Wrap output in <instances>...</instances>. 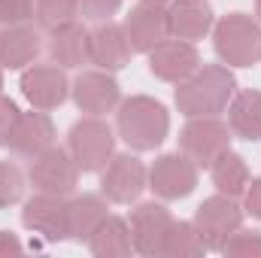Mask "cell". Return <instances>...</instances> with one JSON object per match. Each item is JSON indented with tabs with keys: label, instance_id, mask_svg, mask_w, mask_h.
Returning a JSON list of instances; mask_svg holds the SVG:
<instances>
[{
	"label": "cell",
	"instance_id": "ffe728a7",
	"mask_svg": "<svg viewBox=\"0 0 261 258\" xmlns=\"http://www.w3.org/2000/svg\"><path fill=\"white\" fill-rule=\"evenodd\" d=\"M134 58V49L128 43V34L122 24L110 21H97L91 28V64H97L100 70H125Z\"/></svg>",
	"mask_w": 261,
	"mask_h": 258
},
{
	"label": "cell",
	"instance_id": "6da1fadb",
	"mask_svg": "<svg viewBox=\"0 0 261 258\" xmlns=\"http://www.w3.org/2000/svg\"><path fill=\"white\" fill-rule=\"evenodd\" d=\"M237 94V76L225 64H200L173 91V104L186 119L195 116H222Z\"/></svg>",
	"mask_w": 261,
	"mask_h": 258
},
{
	"label": "cell",
	"instance_id": "9a60e30c",
	"mask_svg": "<svg viewBox=\"0 0 261 258\" xmlns=\"http://www.w3.org/2000/svg\"><path fill=\"white\" fill-rule=\"evenodd\" d=\"M125 34H128V43L134 49V55H149L158 43H164L170 37V28H167V6H155V3H137L130 6L125 21H122Z\"/></svg>",
	"mask_w": 261,
	"mask_h": 258
},
{
	"label": "cell",
	"instance_id": "44dd1931",
	"mask_svg": "<svg viewBox=\"0 0 261 258\" xmlns=\"http://www.w3.org/2000/svg\"><path fill=\"white\" fill-rule=\"evenodd\" d=\"M110 216V200L103 194H70L67 197V222H70V240L88 243L91 234L100 228V222Z\"/></svg>",
	"mask_w": 261,
	"mask_h": 258
},
{
	"label": "cell",
	"instance_id": "5bb4252c",
	"mask_svg": "<svg viewBox=\"0 0 261 258\" xmlns=\"http://www.w3.org/2000/svg\"><path fill=\"white\" fill-rule=\"evenodd\" d=\"M149 73L167 85H179L186 82L197 67H200V52H197L195 43L189 40H176V37H167L164 43H158L149 55Z\"/></svg>",
	"mask_w": 261,
	"mask_h": 258
},
{
	"label": "cell",
	"instance_id": "d4e9b609",
	"mask_svg": "<svg viewBox=\"0 0 261 258\" xmlns=\"http://www.w3.org/2000/svg\"><path fill=\"white\" fill-rule=\"evenodd\" d=\"M206 252V246H203V240H200V234H197L195 222H173L170 225V231H167V237H164V243H161V252L158 255L164 258H197Z\"/></svg>",
	"mask_w": 261,
	"mask_h": 258
},
{
	"label": "cell",
	"instance_id": "484cf974",
	"mask_svg": "<svg viewBox=\"0 0 261 258\" xmlns=\"http://www.w3.org/2000/svg\"><path fill=\"white\" fill-rule=\"evenodd\" d=\"M79 18V3L76 0H34V21L40 31H55L67 21Z\"/></svg>",
	"mask_w": 261,
	"mask_h": 258
},
{
	"label": "cell",
	"instance_id": "d6a6232c",
	"mask_svg": "<svg viewBox=\"0 0 261 258\" xmlns=\"http://www.w3.org/2000/svg\"><path fill=\"white\" fill-rule=\"evenodd\" d=\"M18 252H24V243L12 231H3L0 228V255H18Z\"/></svg>",
	"mask_w": 261,
	"mask_h": 258
},
{
	"label": "cell",
	"instance_id": "d590c367",
	"mask_svg": "<svg viewBox=\"0 0 261 258\" xmlns=\"http://www.w3.org/2000/svg\"><path fill=\"white\" fill-rule=\"evenodd\" d=\"M0 94H3V67H0Z\"/></svg>",
	"mask_w": 261,
	"mask_h": 258
},
{
	"label": "cell",
	"instance_id": "ba28073f",
	"mask_svg": "<svg viewBox=\"0 0 261 258\" xmlns=\"http://www.w3.org/2000/svg\"><path fill=\"white\" fill-rule=\"evenodd\" d=\"M28 183L37 192L70 197L79 189V167L73 161V155L61 146H49L46 152H40L31 167H28Z\"/></svg>",
	"mask_w": 261,
	"mask_h": 258
},
{
	"label": "cell",
	"instance_id": "f1b7e54d",
	"mask_svg": "<svg viewBox=\"0 0 261 258\" xmlns=\"http://www.w3.org/2000/svg\"><path fill=\"white\" fill-rule=\"evenodd\" d=\"M34 21V0H0V28Z\"/></svg>",
	"mask_w": 261,
	"mask_h": 258
},
{
	"label": "cell",
	"instance_id": "2e32d148",
	"mask_svg": "<svg viewBox=\"0 0 261 258\" xmlns=\"http://www.w3.org/2000/svg\"><path fill=\"white\" fill-rule=\"evenodd\" d=\"M55 137H58V131H55L52 116L46 110H34L31 107V113L18 116V122H15L12 134H9L6 146H9L12 155L34 161L40 152H46L49 146H55Z\"/></svg>",
	"mask_w": 261,
	"mask_h": 258
},
{
	"label": "cell",
	"instance_id": "e0dca14e",
	"mask_svg": "<svg viewBox=\"0 0 261 258\" xmlns=\"http://www.w3.org/2000/svg\"><path fill=\"white\" fill-rule=\"evenodd\" d=\"M43 55V34L40 28L28 24H6L0 28V67L3 70H28Z\"/></svg>",
	"mask_w": 261,
	"mask_h": 258
},
{
	"label": "cell",
	"instance_id": "4316f807",
	"mask_svg": "<svg viewBox=\"0 0 261 258\" xmlns=\"http://www.w3.org/2000/svg\"><path fill=\"white\" fill-rule=\"evenodd\" d=\"M24 200V173L12 161H0V210Z\"/></svg>",
	"mask_w": 261,
	"mask_h": 258
},
{
	"label": "cell",
	"instance_id": "603a6c76",
	"mask_svg": "<svg viewBox=\"0 0 261 258\" xmlns=\"http://www.w3.org/2000/svg\"><path fill=\"white\" fill-rule=\"evenodd\" d=\"M85 246L91 249V255H97V258H128V255H134V240H130L128 219H122V216H107Z\"/></svg>",
	"mask_w": 261,
	"mask_h": 258
},
{
	"label": "cell",
	"instance_id": "7a4b0ae2",
	"mask_svg": "<svg viewBox=\"0 0 261 258\" xmlns=\"http://www.w3.org/2000/svg\"><path fill=\"white\" fill-rule=\"evenodd\" d=\"M116 134L134 152H155L170 134V113L149 94H130L116 110Z\"/></svg>",
	"mask_w": 261,
	"mask_h": 258
},
{
	"label": "cell",
	"instance_id": "277c9868",
	"mask_svg": "<svg viewBox=\"0 0 261 258\" xmlns=\"http://www.w3.org/2000/svg\"><path fill=\"white\" fill-rule=\"evenodd\" d=\"M119 134L103 122V116H82L67 131V152L73 155L79 173H100L116 155Z\"/></svg>",
	"mask_w": 261,
	"mask_h": 258
},
{
	"label": "cell",
	"instance_id": "30bf717a",
	"mask_svg": "<svg viewBox=\"0 0 261 258\" xmlns=\"http://www.w3.org/2000/svg\"><path fill=\"white\" fill-rule=\"evenodd\" d=\"M70 94L73 104L79 107V113L85 116H107L116 113L122 104V85L110 70H82L73 82H70Z\"/></svg>",
	"mask_w": 261,
	"mask_h": 258
},
{
	"label": "cell",
	"instance_id": "3957f363",
	"mask_svg": "<svg viewBox=\"0 0 261 258\" xmlns=\"http://www.w3.org/2000/svg\"><path fill=\"white\" fill-rule=\"evenodd\" d=\"M213 49L225 67L249 70L261 61V21L246 12H228L213 24Z\"/></svg>",
	"mask_w": 261,
	"mask_h": 258
},
{
	"label": "cell",
	"instance_id": "8992f818",
	"mask_svg": "<svg viewBox=\"0 0 261 258\" xmlns=\"http://www.w3.org/2000/svg\"><path fill=\"white\" fill-rule=\"evenodd\" d=\"M234 134L219 116H195L179 128V152H186L197 167L210 170L213 161L231 149Z\"/></svg>",
	"mask_w": 261,
	"mask_h": 258
},
{
	"label": "cell",
	"instance_id": "8fae6325",
	"mask_svg": "<svg viewBox=\"0 0 261 258\" xmlns=\"http://www.w3.org/2000/svg\"><path fill=\"white\" fill-rule=\"evenodd\" d=\"M21 225L43 237L46 243L70 240V222H67V197L37 192L21 203Z\"/></svg>",
	"mask_w": 261,
	"mask_h": 258
},
{
	"label": "cell",
	"instance_id": "f546056e",
	"mask_svg": "<svg viewBox=\"0 0 261 258\" xmlns=\"http://www.w3.org/2000/svg\"><path fill=\"white\" fill-rule=\"evenodd\" d=\"M79 3V15L85 21H110L119 9H122V0H76Z\"/></svg>",
	"mask_w": 261,
	"mask_h": 258
},
{
	"label": "cell",
	"instance_id": "4fadbf2b",
	"mask_svg": "<svg viewBox=\"0 0 261 258\" xmlns=\"http://www.w3.org/2000/svg\"><path fill=\"white\" fill-rule=\"evenodd\" d=\"M173 213L161 203V200H137V207L130 210L128 225H130V240H134V252L137 255H158L161 243L173 225Z\"/></svg>",
	"mask_w": 261,
	"mask_h": 258
},
{
	"label": "cell",
	"instance_id": "7402d4cb",
	"mask_svg": "<svg viewBox=\"0 0 261 258\" xmlns=\"http://www.w3.org/2000/svg\"><path fill=\"white\" fill-rule=\"evenodd\" d=\"M228 128L234 137L246 143H261V91L258 88H243L231 97L228 104Z\"/></svg>",
	"mask_w": 261,
	"mask_h": 258
},
{
	"label": "cell",
	"instance_id": "1f68e13d",
	"mask_svg": "<svg viewBox=\"0 0 261 258\" xmlns=\"http://www.w3.org/2000/svg\"><path fill=\"white\" fill-rule=\"evenodd\" d=\"M243 210H246V216L261 219V176H252L249 179L246 194H243Z\"/></svg>",
	"mask_w": 261,
	"mask_h": 258
},
{
	"label": "cell",
	"instance_id": "52a82bcc",
	"mask_svg": "<svg viewBox=\"0 0 261 258\" xmlns=\"http://www.w3.org/2000/svg\"><path fill=\"white\" fill-rule=\"evenodd\" d=\"M146 189H149V167L130 152L113 155L110 164L100 170V194L110 203L130 207L143 197Z\"/></svg>",
	"mask_w": 261,
	"mask_h": 258
},
{
	"label": "cell",
	"instance_id": "d6986e66",
	"mask_svg": "<svg viewBox=\"0 0 261 258\" xmlns=\"http://www.w3.org/2000/svg\"><path fill=\"white\" fill-rule=\"evenodd\" d=\"M216 24V12L210 0H170L167 3V28L170 37L197 43Z\"/></svg>",
	"mask_w": 261,
	"mask_h": 258
},
{
	"label": "cell",
	"instance_id": "ac0fdd59",
	"mask_svg": "<svg viewBox=\"0 0 261 258\" xmlns=\"http://www.w3.org/2000/svg\"><path fill=\"white\" fill-rule=\"evenodd\" d=\"M46 52H49L52 64L64 67V70H76L82 64H91V31L79 18L67 21L61 28L49 31Z\"/></svg>",
	"mask_w": 261,
	"mask_h": 258
},
{
	"label": "cell",
	"instance_id": "7c38bea8",
	"mask_svg": "<svg viewBox=\"0 0 261 258\" xmlns=\"http://www.w3.org/2000/svg\"><path fill=\"white\" fill-rule=\"evenodd\" d=\"M18 88H21V97L34 107V110H58L70 97V79H67L64 67L58 64H31L28 70H21V79H18Z\"/></svg>",
	"mask_w": 261,
	"mask_h": 258
},
{
	"label": "cell",
	"instance_id": "83f0119b",
	"mask_svg": "<svg viewBox=\"0 0 261 258\" xmlns=\"http://www.w3.org/2000/svg\"><path fill=\"white\" fill-rule=\"evenodd\" d=\"M222 255L228 258H261V231H252V228H237L225 246H222Z\"/></svg>",
	"mask_w": 261,
	"mask_h": 258
},
{
	"label": "cell",
	"instance_id": "5b68a950",
	"mask_svg": "<svg viewBox=\"0 0 261 258\" xmlns=\"http://www.w3.org/2000/svg\"><path fill=\"white\" fill-rule=\"evenodd\" d=\"M243 216L246 210L240 207L237 197H228V194H210L203 197L195 207V228L206 246V252H222L225 240L243 225Z\"/></svg>",
	"mask_w": 261,
	"mask_h": 258
},
{
	"label": "cell",
	"instance_id": "4dcf8cb0",
	"mask_svg": "<svg viewBox=\"0 0 261 258\" xmlns=\"http://www.w3.org/2000/svg\"><path fill=\"white\" fill-rule=\"evenodd\" d=\"M18 116H21L18 104H15L12 97L0 94V146H6V140H9V134H12V128H15Z\"/></svg>",
	"mask_w": 261,
	"mask_h": 258
},
{
	"label": "cell",
	"instance_id": "9c48e42d",
	"mask_svg": "<svg viewBox=\"0 0 261 258\" xmlns=\"http://www.w3.org/2000/svg\"><path fill=\"white\" fill-rule=\"evenodd\" d=\"M200 167L186 152H164L149 167V189L158 200H182L197 189Z\"/></svg>",
	"mask_w": 261,
	"mask_h": 258
},
{
	"label": "cell",
	"instance_id": "e575fe53",
	"mask_svg": "<svg viewBox=\"0 0 261 258\" xmlns=\"http://www.w3.org/2000/svg\"><path fill=\"white\" fill-rule=\"evenodd\" d=\"M255 15H258V21H261V0H255Z\"/></svg>",
	"mask_w": 261,
	"mask_h": 258
},
{
	"label": "cell",
	"instance_id": "cb8c5ba5",
	"mask_svg": "<svg viewBox=\"0 0 261 258\" xmlns=\"http://www.w3.org/2000/svg\"><path fill=\"white\" fill-rule=\"evenodd\" d=\"M210 176H213L216 192L228 194V197H237V200L246 194V186H249V179H252V176H249V164H246V158H243L240 152H234V149L222 152V155L213 161Z\"/></svg>",
	"mask_w": 261,
	"mask_h": 258
},
{
	"label": "cell",
	"instance_id": "836d02e7",
	"mask_svg": "<svg viewBox=\"0 0 261 258\" xmlns=\"http://www.w3.org/2000/svg\"><path fill=\"white\" fill-rule=\"evenodd\" d=\"M143 3H155V6H167L170 0H143Z\"/></svg>",
	"mask_w": 261,
	"mask_h": 258
}]
</instances>
